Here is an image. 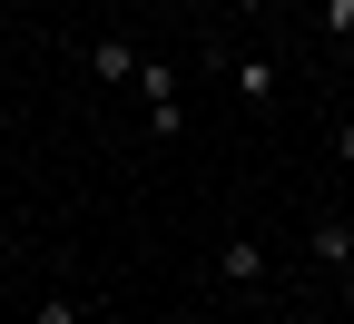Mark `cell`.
Here are the masks:
<instances>
[{
    "label": "cell",
    "instance_id": "obj_1",
    "mask_svg": "<svg viewBox=\"0 0 354 324\" xmlns=\"http://www.w3.org/2000/svg\"><path fill=\"white\" fill-rule=\"evenodd\" d=\"M138 99H148V128H158V137H177V128H187V108H177V69L138 59Z\"/></svg>",
    "mask_w": 354,
    "mask_h": 324
},
{
    "label": "cell",
    "instance_id": "obj_2",
    "mask_svg": "<svg viewBox=\"0 0 354 324\" xmlns=\"http://www.w3.org/2000/svg\"><path fill=\"white\" fill-rule=\"evenodd\" d=\"M227 88H236L246 108H266V99H276V59H266V50L256 59H227Z\"/></svg>",
    "mask_w": 354,
    "mask_h": 324
},
{
    "label": "cell",
    "instance_id": "obj_3",
    "mask_svg": "<svg viewBox=\"0 0 354 324\" xmlns=\"http://www.w3.org/2000/svg\"><path fill=\"white\" fill-rule=\"evenodd\" d=\"M216 275H227V285H266V246L256 236H227V246H216Z\"/></svg>",
    "mask_w": 354,
    "mask_h": 324
},
{
    "label": "cell",
    "instance_id": "obj_4",
    "mask_svg": "<svg viewBox=\"0 0 354 324\" xmlns=\"http://www.w3.org/2000/svg\"><path fill=\"white\" fill-rule=\"evenodd\" d=\"M305 246H315V265H325V275H354V226H344V216H325Z\"/></svg>",
    "mask_w": 354,
    "mask_h": 324
},
{
    "label": "cell",
    "instance_id": "obj_5",
    "mask_svg": "<svg viewBox=\"0 0 354 324\" xmlns=\"http://www.w3.org/2000/svg\"><path fill=\"white\" fill-rule=\"evenodd\" d=\"M88 69H99V79H138V50H128V39H99V50H88Z\"/></svg>",
    "mask_w": 354,
    "mask_h": 324
},
{
    "label": "cell",
    "instance_id": "obj_6",
    "mask_svg": "<svg viewBox=\"0 0 354 324\" xmlns=\"http://www.w3.org/2000/svg\"><path fill=\"white\" fill-rule=\"evenodd\" d=\"M30 324H88V305H79V295H50V305L30 314Z\"/></svg>",
    "mask_w": 354,
    "mask_h": 324
},
{
    "label": "cell",
    "instance_id": "obj_7",
    "mask_svg": "<svg viewBox=\"0 0 354 324\" xmlns=\"http://www.w3.org/2000/svg\"><path fill=\"white\" fill-rule=\"evenodd\" d=\"M325 39H354V0H325Z\"/></svg>",
    "mask_w": 354,
    "mask_h": 324
},
{
    "label": "cell",
    "instance_id": "obj_8",
    "mask_svg": "<svg viewBox=\"0 0 354 324\" xmlns=\"http://www.w3.org/2000/svg\"><path fill=\"white\" fill-rule=\"evenodd\" d=\"M335 148H344V167H354V118H344V128H335Z\"/></svg>",
    "mask_w": 354,
    "mask_h": 324
},
{
    "label": "cell",
    "instance_id": "obj_9",
    "mask_svg": "<svg viewBox=\"0 0 354 324\" xmlns=\"http://www.w3.org/2000/svg\"><path fill=\"white\" fill-rule=\"evenodd\" d=\"M0 265H10V236H0Z\"/></svg>",
    "mask_w": 354,
    "mask_h": 324
}]
</instances>
